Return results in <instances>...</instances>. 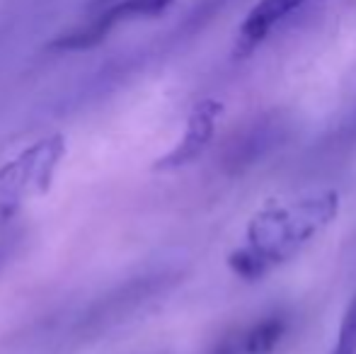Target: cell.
Segmentation results:
<instances>
[{
  "label": "cell",
  "instance_id": "1",
  "mask_svg": "<svg viewBox=\"0 0 356 354\" xmlns=\"http://www.w3.org/2000/svg\"><path fill=\"white\" fill-rule=\"evenodd\" d=\"M337 216V194L313 192L289 207L264 209L250 223L248 246L269 267L284 262Z\"/></svg>",
  "mask_w": 356,
  "mask_h": 354
},
{
  "label": "cell",
  "instance_id": "2",
  "mask_svg": "<svg viewBox=\"0 0 356 354\" xmlns=\"http://www.w3.org/2000/svg\"><path fill=\"white\" fill-rule=\"evenodd\" d=\"M172 3L175 0H122V3L104 10L92 22L83 24V27L73 29V32L61 34L51 47L61 49V51H80V49L97 47L119 22L131 17H155V15L165 13Z\"/></svg>",
  "mask_w": 356,
  "mask_h": 354
},
{
  "label": "cell",
  "instance_id": "3",
  "mask_svg": "<svg viewBox=\"0 0 356 354\" xmlns=\"http://www.w3.org/2000/svg\"><path fill=\"white\" fill-rule=\"evenodd\" d=\"M291 330V316L269 311L248 325H238L213 345L211 354H274Z\"/></svg>",
  "mask_w": 356,
  "mask_h": 354
},
{
  "label": "cell",
  "instance_id": "4",
  "mask_svg": "<svg viewBox=\"0 0 356 354\" xmlns=\"http://www.w3.org/2000/svg\"><path fill=\"white\" fill-rule=\"evenodd\" d=\"M220 112H223V104L216 102V99H204L197 107L192 109L187 119V129H184L179 143L168 153L165 158L158 161V170H175V168H182L194 163L211 143L216 134V122H218Z\"/></svg>",
  "mask_w": 356,
  "mask_h": 354
},
{
  "label": "cell",
  "instance_id": "5",
  "mask_svg": "<svg viewBox=\"0 0 356 354\" xmlns=\"http://www.w3.org/2000/svg\"><path fill=\"white\" fill-rule=\"evenodd\" d=\"M305 0H257L248 17L243 19L235 39V56H248L252 54L264 39L272 34L277 24H282L291 13L303 5Z\"/></svg>",
  "mask_w": 356,
  "mask_h": 354
},
{
  "label": "cell",
  "instance_id": "6",
  "mask_svg": "<svg viewBox=\"0 0 356 354\" xmlns=\"http://www.w3.org/2000/svg\"><path fill=\"white\" fill-rule=\"evenodd\" d=\"M330 354H356V296L349 301L347 311L339 323L337 342L330 350Z\"/></svg>",
  "mask_w": 356,
  "mask_h": 354
}]
</instances>
